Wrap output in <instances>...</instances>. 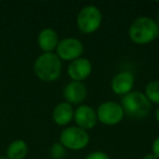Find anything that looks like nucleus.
<instances>
[{"label": "nucleus", "mask_w": 159, "mask_h": 159, "mask_svg": "<svg viewBox=\"0 0 159 159\" xmlns=\"http://www.w3.org/2000/svg\"><path fill=\"white\" fill-rule=\"evenodd\" d=\"M34 72L40 81L53 82L61 75V59L58 57L57 53L44 52L34 62Z\"/></svg>", "instance_id": "nucleus-1"}, {"label": "nucleus", "mask_w": 159, "mask_h": 159, "mask_svg": "<svg viewBox=\"0 0 159 159\" xmlns=\"http://www.w3.org/2000/svg\"><path fill=\"white\" fill-rule=\"evenodd\" d=\"M159 36V26L155 20L141 16L133 21L129 29V37L137 45L149 44Z\"/></svg>", "instance_id": "nucleus-2"}, {"label": "nucleus", "mask_w": 159, "mask_h": 159, "mask_svg": "<svg viewBox=\"0 0 159 159\" xmlns=\"http://www.w3.org/2000/svg\"><path fill=\"white\" fill-rule=\"evenodd\" d=\"M121 107L124 113L134 119H143L149 113L152 105L145 94L141 92H130L121 100Z\"/></svg>", "instance_id": "nucleus-3"}, {"label": "nucleus", "mask_w": 159, "mask_h": 159, "mask_svg": "<svg viewBox=\"0 0 159 159\" xmlns=\"http://www.w3.org/2000/svg\"><path fill=\"white\" fill-rule=\"evenodd\" d=\"M102 12L95 6H86L82 8L76 18L77 29L84 34L96 32L102 24Z\"/></svg>", "instance_id": "nucleus-4"}, {"label": "nucleus", "mask_w": 159, "mask_h": 159, "mask_svg": "<svg viewBox=\"0 0 159 159\" xmlns=\"http://www.w3.org/2000/svg\"><path fill=\"white\" fill-rule=\"evenodd\" d=\"M60 143L64 148L71 150H80L85 148L89 143V135L79 126H70L60 134Z\"/></svg>", "instance_id": "nucleus-5"}, {"label": "nucleus", "mask_w": 159, "mask_h": 159, "mask_svg": "<svg viewBox=\"0 0 159 159\" xmlns=\"http://www.w3.org/2000/svg\"><path fill=\"white\" fill-rule=\"evenodd\" d=\"M124 111L121 105L115 102H102L97 110V118L105 125H116L122 121Z\"/></svg>", "instance_id": "nucleus-6"}, {"label": "nucleus", "mask_w": 159, "mask_h": 159, "mask_svg": "<svg viewBox=\"0 0 159 159\" xmlns=\"http://www.w3.org/2000/svg\"><path fill=\"white\" fill-rule=\"evenodd\" d=\"M84 51V47L81 40L76 38H64L60 40L57 46V56L61 60L73 61L79 59Z\"/></svg>", "instance_id": "nucleus-7"}, {"label": "nucleus", "mask_w": 159, "mask_h": 159, "mask_svg": "<svg viewBox=\"0 0 159 159\" xmlns=\"http://www.w3.org/2000/svg\"><path fill=\"white\" fill-rule=\"evenodd\" d=\"M74 120L77 126L83 130H91L97 124V112L92 107L82 105L74 111Z\"/></svg>", "instance_id": "nucleus-8"}, {"label": "nucleus", "mask_w": 159, "mask_h": 159, "mask_svg": "<svg viewBox=\"0 0 159 159\" xmlns=\"http://www.w3.org/2000/svg\"><path fill=\"white\" fill-rule=\"evenodd\" d=\"M92 73V63L89 59L79 58L73 61L68 66V74L72 79V81L82 82L91 75Z\"/></svg>", "instance_id": "nucleus-9"}, {"label": "nucleus", "mask_w": 159, "mask_h": 159, "mask_svg": "<svg viewBox=\"0 0 159 159\" xmlns=\"http://www.w3.org/2000/svg\"><path fill=\"white\" fill-rule=\"evenodd\" d=\"M63 96L66 102L71 105H79L84 102L87 96L86 86L82 82L72 81L66 85L63 89Z\"/></svg>", "instance_id": "nucleus-10"}, {"label": "nucleus", "mask_w": 159, "mask_h": 159, "mask_svg": "<svg viewBox=\"0 0 159 159\" xmlns=\"http://www.w3.org/2000/svg\"><path fill=\"white\" fill-rule=\"evenodd\" d=\"M134 86V75L131 72L124 71L116 75L111 81V89L117 95H126Z\"/></svg>", "instance_id": "nucleus-11"}, {"label": "nucleus", "mask_w": 159, "mask_h": 159, "mask_svg": "<svg viewBox=\"0 0 159 159\" xmlns=\"http://www.w3.org/2000/svg\"><path fill=\"white\" fill-rule=\"evenodd\" d=\"M37 44L44 52H51L59 44L58 34L52 29H44L37 37Z\"/></svg>", "instance_id": "nucleus-12"}, {"label": "nucleus", "mask_w": 159, "mask_h": 159, "mask_svg": "<svg viewBox=\"0 0 159 159\" xmlns=\"http://www.w3.org/2000/svg\"><path fill=\"white\" fill-rule=\"evenodd\" d=\"M73 118H74V110H73L72 105L69 102H60L53 109L52 119L58 125H66L70 123Z\"/></svg>", "instance_id": "nucleus-13"}, {"label": "nucleus", "mask_w": 159, "mask_h": 159, "mask_svg": "<svg viewBox=\"0 0 159 159\" xmlns=\"http://www.w3.org/2000/svg\"><path fill=\"white\" fill-rule=\"evenodd\" d=\"M27 144L23 139H16L7 148V158L9 159H24L27 155Z\"/></svg>", "instance_id": "nucleus-14"}, {"label": "nucleus", "mask_w": 159, "mask_h": 159, "mask_svg": "<svg viewBox=\"0 0 159 159\" xmlns=\"http://www.w3.org/2000/svg\"><path fill=\"white\" fill-rule=\"evenodd\" d=\"M145 96L150 102L159 105V81H152L146 85Z\"/></svg>", "instance_id": "nucleus-15"}, {"label": "nucleus", "mask_w": 159, "mask_h": 159, "mask_svg": "<svg viewBox=\"0 0 159 159\" xmlns=\"http://www.w3.org/2000/svg\"><path fill=\"white\" fill-rule=\"evenodd\" d=\"M50 156L52 159H63L66 157V148L61 143H56L50 148Z\"/></svg>", "instance_id": "nucleus-16"}, {"label": "nucleus", "mask_w": 159, "mask_h": 159, "mask_svg": "<svg viewBox=\"0 0 159 159\" xmlns=\"http://www.w3.org/2000/svg\"><path fill=\"white\" fill-rule=\"evenodd\" d=\"M85 159H110V158H109L108 155L102 152H93L87 155L85 157Z\"/></svg>", "instance_id": "nucleus-17"}, {"label": "nucleus", "mask_w": 159, "mask_h": 159, "mask_svg": "<svg viewBox=\"0 0 159 159\" xmlns=\"http://www.w3.org/2000/svg\"><path fill=\"white\" fill-rule=\"evenodd\" d=\"M152 148V154H154L155 156H156L157 158L159 159V136L154 141Z\"/></svg>", "instance_id": "nucleus-18"}, {"label": "nucleus", "mask_w": 159, "mask_h": 159, "mask_svg": "<svg viewBox=\"0 0 159 159\" xmlns=\"http://www.w3.org/2000/svg\"><path fill=\"white\" fill-rule=\"evenodd\" d=\"M143 159H158V158H157L152 152H150V154H146L145 156L143 157Z\"/></svg>", "instance_id": "nucleus-19"}, {"label": "nucleus", "mask_w": 159, "mask_h": 159, "mask_svg": "<svg viewBox=\"0 0 159 159\" xmlns=\"http://www.w3.org/2000/svg\"><path fill=\"white\" fill-rule=\"evenodd\" d=\"M155 117H156L157 122H158V123H159V107H158V108H157L156 113H155Z\"/></svg>", "instance_id": "nucleus-20"}, {"label": "nucleus", "mask_w": 159, "mask_h": 159, "mask_svg": "<svg viewBox=\"0 0 159 159\" xmlns=\"http://www.w3.org/2000/svg\"><path fill=\"white\" fill-rule=\"evenodd\" d=\"M157 24H158V26H159V13H158V18H157Z\"/></svg>", "instance_id": "nucleus-21"}, {"label": "nucleus", "mask_w": 159, "mask_h": 159, "mask_svg": "<svg viewBox=\"0 0 159 159\" xmlns=\"http://www.w3.org/2000/svg\"><path fill=\"white\" fill-rule=\"evenodd\" d=\"M0 159H9V158H7V157H0Z\"/></svg>", "instance_id": "nucleus-22"}, {"label": "nucleus", "mask_w": 159, "mask_h": 159, "mask_svg": "<svg viewBox=\"0 0 159 159\" xmlns=\"http://www.w3.org/2000/svg\"><path fill=\"white\" fill-rule=\"evenodd\" d=\"M158 75H159V70H158Z\"/></svg>", "instance_id": "nucleus-23"}]
</instances>
